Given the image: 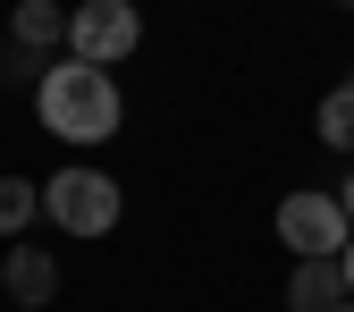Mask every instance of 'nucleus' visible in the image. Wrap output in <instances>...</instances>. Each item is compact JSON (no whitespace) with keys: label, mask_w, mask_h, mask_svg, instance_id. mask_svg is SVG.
I'll return each mask as SVG.
<instances>
[{"label":"nucleus","mask_w":354,"mask_h":312,"mask_svg":"<svg viewBox=\"0 0 354 312\" xmlns=\"http://www.w3.org/2000/svg\"><path fill=\"white\" fill-rule=\"evenodd\" d=\"M34 118H42V136H59V144H110L118 127H127V93H118V76L110 68H84V59H51L34 76Z\"/></svg>","instance_id":"obj_1"},{"label":"nucleus","mask_w":354,"mask_h":312,"mask_svg":"<svg viewBox=\"0 0 354 312\" xmlns=\"http://www.w3.org/2000/svg\"><path fill=\"white\" fill-rule=\"evenodd\" d=\"M42 211H51V228H68V237H110L118 228V211H127V194H118V177L110 169H93V160H68V169H51L42 177Z\"/></svg>","instance_id":"obj_2"},{"label":"nucleus","mask_w":354,"mask_h":312,"mask_svg":"<svg viewBox=\"0 0 354 312\" xmlns=\"http://www.w3.org/2000/svg\"><path fill=\"white\" fill-rule=\"evenodd\" d=\"M270 228H279V245H287L295 261H337V253L354 245V219H346V203H337V194H321V186H295V194H279Z\"/></svg>","instance_id":"obj_3"},{"label":"nucleus","mask_w":354,"mask_h":312,"mask_svg":"<svg viewBox=\"0 0 354 312\" xmlns=\"http://www.w3.org/2000/svg\"><path fill=\"white\" fill-rule=\"evenodd\" d=\"M136 42H144V9L136 0H84V9H68V59H84V68L118 76V59Z\"/></svg>","instance_id":"obj_4"},{"label":"nucleus","mask_w":354,"mask_h":312,"mask_svg":"<svg viewBox=\"0 0 354 312\" xmlns=\"http://www.w3.org/2000/svg\"><path fill=\"white\" fill-rule=\"evenodd\" d=\"M0 287H9V304L42 312V304L59 295V261L42 253V245H9V261H0Z\"/></svg>","instance_id":"obj_5"},{"label":"nucleus","mask_w":354,"mask_h":312,"mask_svg":"<svg viewBox=\"0 0 354 312\" xmlns=\"http://www.w3.org/2000/svg\"><path fill=\"white\" fill-rule=\"evenodd\" d=\"M9 34H17V51H68V9L59 0H17Z\"/></svg>","instance_id":"obj_6"},{"label":"nucleus","mask_w":354,"mask_h":312,"mask_svg":"<svg viewBox=\"0 0 354 312\" xmlns=\"http://www.w3.org/2000/svg\"><path fill=\"white\" fill-rule=\"evenodd\" d=\"M287 304H295V312H329V304H346V270H337V261H295Z\"/></svg>","instance_id":"obj_7"},{"label":"nucleus","mask_w":354,"mask_h":312,"mask_svg":"<svg viewBox=\"0 0 354 312\" xmlns=\"http://www.w3.org/2000/svg\"><path fill=\"white\" fill-rule=\"evenodd\" d=\"M34 219H42V186H34V177H0V237L26 245Z\"/></svg>","instance_id":"obj_8"},{"label":"nucleus","mask_w":354,"mask_h":312,"mask_svg":"<svg viewBox=\"0 0 354 312\" xmlns=\"http://www.w3.org/2000/svg\"><path fill=\"white\" fill-rule=\"evenodd\" d=\"M313 127H321V144H329V152H354V76H346V84H329V93H321Z\"/></svg>","instance_id":"obj_9"},{"label":"nucleus","mask_w":354,"mask_h":312,"mask_svg":"<svg viewBox=\"0 0 354 312\" xmlns=\"http://www.w3.org/2000/svg\"><path fill=\"white\" fill-rule=\"evenodd\" d=\"M337 203H346V219H354V160H346V186H337Z\"/></svg>","instance_id":"obj_10"},{"label":"nucleus","mask_w":354,"mask_h":312,"mask_svg":"<svg viewBox=\"0 0 354 312\" xmlns=\"http://www.w3.org/2000/svg\"><path fill=\"white\" fill-rule=\"evenodd\" d=\"M337 270H346V295H354V245H346V253H337Z\"/></svg>","instance_id":"obj_11"},{"label":"nucleus","mask_w":354,"mask_h":312,"mask_svg":"<svg viewBox=\"0 0 354 312\" xmlns=\"http://www.w3.org/2000/svg\"><path fill=\"white\" fill-rule=\"evenodd\" d=\"M329 312H354V295H346V304H329Z\"/></svg>","instance_id":"obj_12"},{"label":"nucleus","mask_w":354,"mask_h":312,"mask_svg":"<svg viewBox=\"0 0 354 312\" xmlns=\"http://www.w3.org/2000/svg\"><path fill=\"white\" fill-rule=\"evenodd\" d=\"M337 9H354V0H337Z\"/></svg>","instance_id":"obj_13"}]
</instances>
